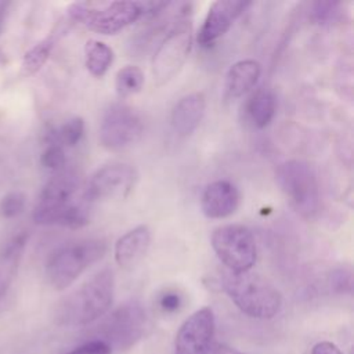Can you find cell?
<instances>
[{"label":"cell","instance_id":"obj_1","mask_svg":"<svg viewBox=\"0 0 354 354\" xmlns=\"http://www.w3.org/2000/svg\"><path fill=\"white\" fill-rule=\"evenodd\" d=\"M113 290V271L111 268L100 270L55 304L54 322L59 326L75 328L97 321L109 310Z\"/></svg>","mask_w":354,"mask_h":354},{"label":"cell","instance_id":"obj_2","mask_svg":"<svg viewBox=\"0 0 354 354\" xmlns=\"http://www.w3.org/2000/svg\"><path fill=\"white\" fill-rule=\"evenodd\" d=\"M221 285L234 304L252 318L271 319L282 307L279 290L266 277L250 270L243 272L224 270Z\"/></svg>","mask_w":354,"mask_h":354},{"label":"cell","instance_id":"obj_3","mask_svg":"<svg viewBox=\"0 0 354 354\" xmlns=\"http://www.w3.org/2000/svg\"><path fill=\"white\" fill-rule=\"evenodd\" d=\"M106 242L102 238H82L58 248L47 260L46 275L57 290L71 286L90 266L104 257Z\"/></svg>","mask_w":354,"mask_h":354},{"label":"cell","instance_id":"obj_4","mask_svg":"<svg viewBox=\"0 0 354 354\" xmlns=\"http://www.w3.org/2000/svg\"><path fill=\"white\" fill-rule=\"evenodd\" d=\"M144 14L145 3L138 1H79L68 7L71 19L100 35H115Z\"/></svg>","mask_w":354,"mask_h":354},{"label":"cell","instance_id":"obj_5","mask_svg":"<svg viewBox=\"0 0 354 354\" xmlns=\"http://www.w3.org/2000/svg\"><path fill=\"white\" fill-rule=\"evenodd\" d=\"M152 329L151 319L144 306L137 300H130L113 310L95 329V339L101 340L111 351H124L131 348Z\"/></svg>","mask_w":354,"mask_h":354},{"label":"cell","instance_id":"obj_6","mask_svg":"<svg viewBox=\"0 0 354 354\" xmlns=\"http://www.w3.org/2000/svg\"><path fill=\"white\" fill-rule=\"evenodd\" d=\"M277 183L292 209L304 218H311L319 207V188L313 167L297 159L285 160L277 167Z\"/></svg>","mask_w":354,"mask_h":354},{"label":"cell","instance_id":"obj_7","mask_svg":"<svg viewBox=\"0 0 354 354\" xmlns=\"http://www.w3.org/2000/svg\"><path fill=\"white\" fill-rule=\"evenodd\" d=\"M192 48V24L187 17L178 18L167 30L151 61L153 82L169 83L178 75Z\"/></svg>","mask_w":354,"mask_h":354},{"label":"cell","instance_id":"obj_8","mask_svg":"<svg viewBox=\"0 0 354 354\" xmlns=\"http://www.w3.org/2000/svg\"><path fill=\"white\" fill-rule=\"evenodd\" d=\"M80 187L79 176L69 169L55 171L43 187L39 201L33 209V220L40 225H61L69 207L77 202L75 199Z\"/></svg>","mask_w":354,"mask_h":354},{"label":"cell","instance_id":"obj_9","mask_svg":"<svg viewBox=\"0 0 354 354\" xmlns=\"http://www.w3.org/2000/svg\"><path fill=\"white\" fill-rule=\"evenodd\" d=\"M212 248L225 270L243 272L256 263V242L249 228L241 224H225L213 230Z\"/></svg>","mask_w":354,"mask_h":354},{"label":"cell","instance_id":"obj_10","mask_svg":"<svg viewBox=\"0 0 354 354\" xmlns=\"http://www.w3.org/2000/svg\"><path fill=\"white\" fill-rule=\"evenodd\" d=\"M142 131V120L133 108L113 104L102 115L98 138L105 149L118 152L134 145Z\"/></svg>","mask_w":354,"mask_h":354},{"label":"cell","instance_id":"obj_11","mask_svg":"<svg viewBox=\"0 0 354 354\" xmlns=\"http://www.w3.org/2000/svg\"><path fill=\"white\" fill-rule=\"evenodd\" d=\"M136 183L137 171L131 165L109 163L94 171L83 191V198L90 205L102 201L123 199L129 196Z\"/></svg>","mask_w":354,"mask_h":354},{"label":"cell","instance_id":"obj_12","mask_svg":"<svg viewBox=\"0 0 354 354\" xmlns=\"http://www.w3.org/2000/svg\"><path fill=\"white\" fill-rule=\"evenodd\" d=\"M214 328L212 308L196 310L180 326L174 342V354H210Z\"/></svg>","mask_w":354,"mask_h":354},{"label":"cell","instance_id":"obj_13","mask_svg":"<svg viewBox=\"0 0 354 354\" xmlns=\"http://www.w3.org/2000/svg\"><path fill=\"white\" fill-rule=\"evenodd\" d=\"M249 1L241 0H217L213 1L206 12L203 24L196 35V41L201 46H210L217 39L224 36L234 21L250 6Z\"/></svg>","mask_w":354,"mask_h":354},{"label":"cell","instance_id":"obj_14","mask_svg":"<svg viewBox=\"0 0 354 354\" xmlns=\"http://www.w3.org/2000/svg\"><path fill=\"white\" fill-rule=\"evenodd\" d=\"M241 202L238 188L227 180H216L210 183L202 192L201 209L207 218L221 220L232 216Z\"/></svg>","mask_w":354,"mask_h":354},{"label":"cell","instance_id":"obj_15","mask_svg":"<svg viewBox=\"0 0 354 354\" xmlns=\"http://www.w3.org/2000/svg\"><path fill=\"white\" fill-rule=\"evenodd\" d=\"M206 109V98L201 91L191 93L178 100L170 116V123L174 133L185 138L191 136L201 124Z\"/></svg>","mask_w":354,"mask_h":354},{"label":"cell","instance_id":"obj_16","mask_svg":"<svg viewBox=\"0 0 354 354\" xmlns=\"http://www.w3.org/2000/svg\"><path fill=\"white\" fill-rule=\"evenodd\" d=\"M151 245V231L145 224H140L123 234L115 243L113 256L122 268H133L147 254Z\"/></svg>","mask_w":354,"mask_h":354},{"label":"cell","instance_id":"obj_17","mask_svg":"<svg viewBox=\"0 0 354 354\" xmlns=\"http://www.w3.org/2000/svg\"><path fill=\"white\" fill-rule=\"evenodd\" d=\"M261 66L254 59H241L232 64L225 75L224 91L228 98H239L249 93L257 83Z\"/></svg>","mask_w":354,"mask_h":354},{"label":"cell","instance_id":"obj_18","mask_svg":"<svg viewBox=\"0 0 354 354\" xmlns=\"http://www.w3.org/2000/svg\"><path fill=\"white\" fill-rule=\"evenodd\" d=\"M26 243V235L21 234L14 236L1 250H0V297L6 293L14 275L18 270L19 260L22 257Z\"/></svg>","mask_w":354,"mask_h":354},{"label":"cell","instance_id":"obj_19","mask_svg":"<svg viewBox=\"0 0 354 354\" xmlns=\"http://www.w3.org/2000/svg\"><path fill=\"white\" fill-rule=\"evenodd\" d=\"M277 108L275 95L267 88L257 90L248 102V115L257 129L267 127L274 119Z\"/></svg>","mask_w":354,"mask_h":354},{"label":"cell","instance_id":"obj_20","mask_svg":"<svg viewBox=\"0 0 354 354\" xmlns=\"http://www.w3.org/2000/svg\"><path fill=\"white\" fill-rule=\"evenodd\" d=\"M113 62L112 48L100 40L88 39L84 44V65L94 77H102Z\"/></svg>","mask_w":354,"mask_h":354},{"label":"cell","instance_id":"obj_21","mask_svg":"<svg viewBox=\"0 0 354 354\" xmlns=\"http://www.w3.org/2000/svg\"><path fill=\"white\" fill-rule=\"evenodd\" d=\"M144 86V72L136 65H126L116 72L115 88L120 98L131 97L141 91Z\"/></svg>","mask_w":354,"mask_h":354},{"label":"cell","instance_id":"obj_22","mask_svg":"<svg viewBox=\"0 0 354 354\" xmlns=\"http://www.w3.org/2000/svg\"><path fill=\"white\" fill-rule=\"evenodd\" d=\"M53 48H54L53 36H48L40 40L39 43H36L33 47H30L22 58V64H21L22 73L25 76H30V75H35L37 71H40L41 66L47 62Z\"/></svg>","mask_w":354,"mask_h":354},{"label":"cell","instance_id":"obj_23","mask_svg":"<svg viewBox=\"0 0 354 354\" xmlns=\"http://www.w3.org/2000/svg\"><path fill=\"white\" fill-rule=\"evenodd\" d=\"M84 133V120L80 116L71 118L66 120L58 130L53 131V142L59 144L61 147H75L83 137Z\"/></svg>","mask_w":354,"mask_h":354},{"label":"cell","instance_id":"obj_24","mask_svg":"<svg viewBox=\"0 0 354 354\" xmlns=\"http://www.w3.org/2000/svg\"><path fill=\"white\" fill-rule=\"evenodd\" d=\"M40 162L46 169H50L53 171L62 170L66 165V156L64 152V147H61L57 142L50 141L48 147L41 153Z\"/></svg>","mask_w":354,"mask_h":354},{"label":"cell","instance_id":"obj_25","mask_svg":"<svg viewBox=\"0 0 354 354\" xmlns=\"http://www.w3.org/2000/svg\"><path fill=\"white\" fill-rule=\"evenodd\" d=\"M25 209V195L22 192L14 191L4 195L0 201V213L6 218H12L21 214Z\"/></svg>","mask_w":354,"mask_h":354},{"label":"cell","instance_id":"obj_26","mask_svg":"<svg viewBox=\"0 0 354 354\" xmlns=\"http://www.w3.org/2000/svg\"><path fill=\"white\" fill-rule=\"evenodd\" d=\"M330 286L337 293H350L353 286L351 271L348 268H336L330 274Z\"/></svg>","mask_w":354,"mask_h":354},{"label":"cell","instance_id":"obj_27","mask_svg":"<svg viewBox=\"0 0 354 354\" xmlns=\"http://www.w3.org/2000/svg\"><path fill=\"white\" fill-rule=\"evenodd\" d=\"M336 7H337V3H332V1H318L314 4V8H313V18L317 21V22H326L329 21L333 14L336 12Z\"/></svg>","mask_w":354,"mask_h":354},{"label":"cell","instance_id":"obj_28","mask_svg":"<svg viewBox=\"0 0 354 354\" xmlns=\"http://www.w3.org/2000/svg\"><path fill=\"white\" fill-rule=\"evenodd\" d=\"M66 354H112V351L104 342L90 340Z\"/></svg>","mask_w":354,"mask_h":354},{"label":"cell","instance_id":"obj_29","mask_svg":"<svg viewBox=\"0 0 354 354\" xmlns=\"http://www.w3.org/2000/svg\"><path fill=\"white\" fill-rule=\"evenodd\" d=\"M159 306L166 313H173L180 308L181 297L177 292H165L159 299Z\"/></svg>","mask_w":354,"mask_h":354},{"label":"cell","instance_id":"obj_30","mask_svg":"<svg viewBox=\"0 0 354 354\" xmlns=\"http://www.w3.org/2000/svg\"><path fill=\"white\" fill-rule=\"evenodd\" d=\"M311 354H343L340 348L330 342H319L313 347Z\"/></svg>","mask_w":354,"mask_h":354},{"label":"cell","instance_id":"obj_31","mask_svg":"<svg viewBox=\"0 0 354 354\" xmlns=\"http://www.w3.org/2000/svg\"><path fill=\"white\" fill-rule=\"evenodd\" d=\"M210 354H243L227 344H216L212 350H210Z\"/></svg>","mask_w":354,"mask_h":354}]
</instances>
